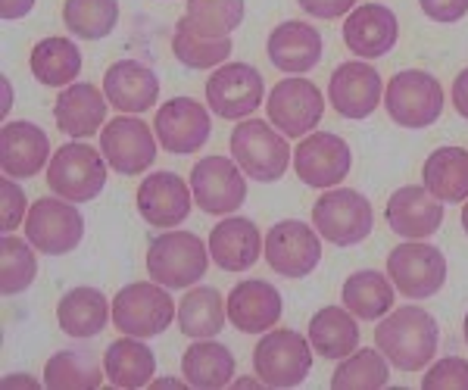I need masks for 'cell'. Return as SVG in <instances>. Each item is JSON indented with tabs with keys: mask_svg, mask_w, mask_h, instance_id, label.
Instances as JSON below:
<instances>
[{
	"mask_svg": "<svg viewBox=\"0 0 468 390\" xmlns=\"http://www.w3.org/2000/svg\"><path fill=\"white\" fill-rule=\"evenodd\" d=\"M441 328L421 306H394L375 328V347L399 372H419L434 363Z\"/></svg>",
	"mask_w": 468,
	"mask_h": 390,
	"instance_id": "cell-1",
	"label": "cell"
},
{
	"mask_svg": "<svg viewBox=\"0 0 468 390\" xmlns=\"http://www.w3.org/2000/svg\"><path fill=\"white\" fill-rule=\"evenodd\" d=\"M209 244H203L194 231H165L147 247V272L156 284L169 290L194 288L209 269Z\"/></svg>",
	"mask_w": 468,
	"mask_h": 390,
	"instance_id": "cell-2",
	"label": "cell"
},
{
	"mask_svg": "<svg viewBox=\"0 0 468 390\" xmlns=\"http://www.w3.org/2000/svg\"><path fill=\"white\" fill-rule=\"evenodd\" d=\"M231 160L253 182H278L291 166V144L266 119H240L231 132Z\"/></svg>",
	"mask_w": 468,
	"mask_h": 390,
	"instance_id": "cell-3",
	"label": "cell"
},
{
	"mask_svg": "<svg viewBox=\"0 0 468 390\" xmlns=\"http://www.w3.org/2000/svg\"><path fill=\"white\" fill-rule=\"evenodd\" d=\"M313 343L309 337L297 334L293 328L266 332L253 347V369L256 378L266 387L288 390L303 385L313 372Z\"/></svg>",
	"mask_w": 468,
	"mask_h": 390,
	"instance_id": "cell-4",
	"label": "cell"
},
{
	"mask_svg": "<svg viewBox=\"0 0 468 390\" xmlns=\"http://www.w3.org/2000/svg\"><path fill=\"white\" fill-rule=\"evenodd\" d=\"M313 228L322 235V241L335 247H356L375 228L372 204L353 187H328L313 204Z\"/></svg>",
	"mask_w": 468,
	"mask_h": 390,
	"instance_id": "cell-5",
	"label": "cell"
},
{
	"mask_svg": "<svg viewBox=\"0 0 468 390\" xmlns=\"http://www.w3.org/2000/svg\"><path fill=\"white\" fill-rule=\"evenodd\" d=\"M107 156L85 141H69L50 156L48 184L69 204H90L107 187Z\"/></svg>",
	"mask_w": 468,
	"mask_h": 390,
	"instance_id": "cell-6",
	"label": "cell"
},
{
	"mask_svg": "<svg viewBox=\"0 0 468 390\" xmlns=\"http://www.w3.org/2000/svg\"><path fill=\"white\" fill-rule=\"evenodd\" d=\"M178 319V306L172 300L169 288L156 281H134L125 284L116 297H112V325L119 334L128 337H156L163 334L172 321Z\"/></svg>",
	"mask_w": 468,
	"mask_h": 390,
	"instance_id": "cell-7",
	"label": "cell"
},
{
	"mask_svg": "<svg viewBox=\"0 0 468 390\" xmlns=\"http://www.w3.org/2000/svg\"><path fill=\"white\" fill-rule=\"evenodd\" d=\"M384 107L399 129H428L443 116V85L425 69H403L384 88Z\"/></svg>",
	"mask_w": 468,
	"mask_h": 390,
	"instance_id": "cell-8",
	"label": "cell"
},
{
	"mask_svg": "<svg viewBox=\"0 0 468 390\" xmlns=\"http://www.w3.org/2000/svg\"><path fill=\"white\" fill-rule=\"evenodd\" d=\"M388 279L397 294L410 300H428L441 294L447 284V259L443 250L428 241H403L388 257Z\"/></svg>",
	"mask_w": 468,
	"mask_h": 390,
	"instance_id": "cell-9",
	"label": "cell"
},
{
	"mask_svg": "<svg viewBox=\"0 0 468 390\" xmlns=\"http://www.w3.org/2000/svg\"><path fill=\"white\" fill-rule=\"evenodd\" d=\"M26 237L44 257H66L85 237V216L63 197H41L28 206Z\"/></svg>",
	"mask_w": 468,
	"mask_h": 390,
	"instance_id": "cell-10",
	"label": "cell"
},
{
	"mask_svg": "<svg viewBox=\"0 0 468 390\" xmlns=\"http://www.w3.org/2000/svg\"><path fill=\"white\" fill-rule=\"evenodd\" d=\"M266 112L269 122L284 138H306V134L319 129L324 116V97L315 81L303 79V75H291L269 91Z\"/></svg>",
	"mask_w": 468,
	"mask_h": 390,
	"instance_id": "cell-11",
	"label": "cell"
},
{
	"mask_svg": "<svg viewBox=\"0 0 468 390\" xmlns=\"http://www.w3.org/2000/svg\"><path fill=\"white\" fill-rule=\"evenodd\" d=\"M262 257L282 279H306L322 262V235L300 219H284L269 228Z\"/></svg>",
	"mask_w": 468,
	"mask_h": 390,
	"instance_id": "cell-12",
	"label": "cell"
},
{
	"mask_svg": "<svg viewBox=\"0 0 468 390\" xmlns=\"http://www.w3.org/2000/svg\"><path fill=\"white\" fill-rule=\"evenodd\" d=\"M266 100V81L250 63H222L207 81V103L218 119H240L253 116Z\"/></svg>",
	"mask_w": 468,
	"mask_h": 390,
	"instance_id": "cell-13",
	"label": "cell"
},
{
	"mask_svg": "<svg viewBox=\"0 0 468 390\" xmlns=\"http://www.w3.org/2000/svg\"><path fill=\"white\" fill-rule=\"evenodd\" d=\"M353 169L350 144L335 132H313L293 150V172L306 187L328 191L344 184V178Z\"/></svg>",
	"mask_w": 468,
	"mask_h": 390,
	"instance_id": "cell-14",
	"label": "cell"
},
{
	"mask_svg": "<svg viewBox=\"0 0 468 390\" xmlns=\"http://www.w3.org/2000/svg\"><path fill=\"white\" fill-rule=\"evenodd\" d=\"M194 204L209 216H234L247 200L244 169L229 156H207L191 169Z\"/></svg>",
	"mask_w": 468,
	"mask_h": 390,
	"instance_id": "cell-15",
	"label": "cell"
},
{
	"mask_svg": "<svg viewBox=\"0 0 468 390\" xmlns=\"http://www.w3.org/2000/svg\"><path fill=\"white\" fill-rule=\"evenodd\" d=\"M101 153L119 175H141L156 160V132L138 116H116L101 132Z\"/></svg>",
	"mask_w": 468,
	"mask_h": 390,
	"instance_id": "cell-16",
	"label": "cell"
},
{
	"mask_svg": "<svg viewBox=\"0 0 468 390\" xmlns=\"http://www.w3.org/2000/svg\"><path fill=\"white\" fill-rule=\"evenodd\" d=\"M156 141L176 156L197 153L213 134V119L209 110L197 103L194 97H172L156 110L154 119Z\"/></svg>",
	"mask_w": 468,
	"mask_h": 390,
	"instance_id": "cell-17",
	"label": "cell"
},
{
	"mask_svg": "<svg viewBox=\"0 0 468 390\" xmlns=\"http://www.w3.org/2000/svg\"><path fill=\"white\" fill-rule=\"evenodd\" d=\"M384 97V81L366 59H350L331 72L328 100L344 119H368Z\"/></svg>",
	"mask_w": 468,
	"mask_h": 390,
	"instance_id": "cell-18",
	"label": "cell"
},
{
	"mask_svg": "<svg viewBox=\"0 0 468 390\" xmlns=\"http://www.w3.org/2000/svg\"><path fill=\"white\" fill-rule=\"evenodd\" d=\"M194 191L176 172H150L138 187V213L154 228H176L191 216Z\"/></svg>",
	"mask_w": 468,
	"mask_h": 390,
	"instance_id": "cell-19",
	"label": "cell"
},
{
	"mask_svg": "<svg viewBox=\"0 0 468 390\" xmlns=\"http://www.w3.org/2000/svg\"><path fill=\"white\" fill-rule=\"evenodd\" d=\"M384 216L394 235L406 241H428L443 225V204L425 184H406L390 194Z\"/></svg>",
	"mask_w": 468,
	"mask_h": 390,
	"instance_id": "cell-20",
	"label": "cell"
},
{
	"mask_svg": "<svg viewBox=\"0 0 468 390\" xmlns=\"http://www.w3.org/2000/svg\"><path fill=\"white\" fill-rule=\"evenodd\" d=\"M399 22L384 4H362L344 19V44L359 59H381L397 47Z\"/></svg>",
	"mask_w": 468,
	"mask_h": 390,
	"instance_id": "cell-21",
	"label": "cell"
},
{
	"mask_svg": "<svg viewBox=\"0 0 468 390\" xmlns=\"http://www.w3.org/2000/svg\"><path fill=\"white\" fill-rule=\"evenodd\" d=\"M225 306H229V321L244 334L271 332L284 312V300L278 294V288L262 279H247L234 284Z\"/></svg>",
	"mask_w": 468,
	"mask_h": 390,
	"instance_id": "cell-22",
	"label": "cell"
},
{
	"mask_svg": "<svg viewBox=\"0 0 468 390\" xmlns=\"http://www.w3.org/2000/svg\"><path fill=\"white\" fill-rule=\"evenodd\" d=\"M50 166V138L35 122H6L0 132V169L10 178H35Z\"/></svg>",
	"mask_w": 468,
	"mask_h": 390,
	"instance_id": "cell-23",
	"label": "cell"
},
{
	"mask_svg": "<svg viewBox=\"0 0 468 390\" xmlns=\"http://www.w3.org/2000/svg\"><path fill=\"white\" fill-rule=\"evenodd\" d=\"M107 107H110V100L101 88L88 85V81H75V85L63 88V91L57 94V103H54L57 129L75 141L94 138V134L103 132V125H107Z\"/></svg>",
	"mask_w": 468,
	"mask_h": 390,
	"instance_id": "cell-24",
	"label": "cell"
},
{
	"mask_svg": "<svg viewBox=\"0 0 468 390\" xmlns=\"http://www.w3.org/2000/svg\"><path fill=\"white\" fill-rule=\"evenodd\" d=\"M103 94H107L110 107L128 116H138L160 100V79L150 66L138 59H119L103 72Z\"/></svg>",
	"mask_w": 468,
	"mask_h": 390,
	"instance_id": "cell-25",
	"label": "cell"
},
{
	"mask_svg": "<svg viewBox=\"0 0 468 390\" xmlns=\"http://www.w3.org/2000/svg\"><path fill=\"white\" fill-rule=\"evenodd\" d=\"M266 237L260 235L253 219L244 216H225L222 222L209 231V257L225 272H247L262 257Z\"/></svg>",
	"mask_w": 468,
	"mask_h": 390,
	"instance_id": "cell-26",
	"label": "cell"
},
{
	"mask_svg": "<svg viewBox=\"0 0 468 390\" xmlns=\"http://www.w3.org/2000/svg\"><path fill=\"white\" fill-rule=\"evenodd\" d=\"M266 54L271 66L288 75H303L315 69L322 59V35L315 26L300 19H288L269 32Z\"/></svg>",
	"mask_w": 468,
	"mask_h": 390,
	"instance_id": "cell-27",
	"label": "cell"
},
{
	"mask_svg": "<svg viewBox=\"0 0 468 390\" xmlns=\"http://www.w3.org/2000/svg\"><path fill=\"white\" fill-rule=\"evenodd\" d=\"M110 319H112V303L97 288H72L57 303L59 332L75 337V341L97 337L107 328Z\"/></svg>",
	"mask_w": 468,
	"mask_h": 390,
	"instance_id": "cell-28",
	"label": "cell"
},
{
	"mask_svg": "<svg viewBox=\"0 0 468 390\" xmlns=\"http://www.w3.org/2000/svg\"><path fill=\"white\" fill-rule=\"evenodd\" d=\"M103 372L107 381L122 390H138L150 387L156 374V356L154 350L144 343V337H122V341H112L103 350Z\"/></svg>",
	"mask_w": 468,
	"mask_h": 390,
	"instance_id": "cell-29",
	"label": "cell"
},
{
	"mask_svg": "<svg viewBox=\"0 0 468 390\" xmlns=\"http://www.w3.org/2000/svg\"><path fill=\"white\" fill-rule=\"evenodd\" d=\"M309 343L322 359H346L353 350H359V325L346 306H322L309 319Z\"/></svg>",
	"mask_w": 468,
	"mask_h": 390,
	"instance_id": "cell-30",
	"label": "cell"
},
{
	"mask_svg": "<svg viewBox=\"0 0 468 390\" xmlns=\"http://www.w3.org/2000/svg\"><path fill=\"white\" fill-rule=\"evenodd\" d=\"M181 378L187 387L197 390H218L229 387L234 381V356L225 343L203 337V341L191 343L181 356Z\"/></svg>",
	"mask_w": 468,
	"mask_h": 390,
	"instance_id": "cell-31",
	"label": "cell"
},
{
	"mask_svg": "<svg viewBox=\"0 0 468 390\" xmlns=\"http://www.w3.org/2000/svg\"><path fill=\"white\" fill-rule=\"evenodd\" d=\"M421 184L441 204H465L468 200V150L437 147L421 166Z\"/></svg>",
	"mask_w": 468,
	"mask_h": 390,
	"instance_id": "cell-32",
	"label": "cell"
},
{
	"mask_svg": "<svg viewBox=\"0 0 468 390\" xmlns=\"http://www.w3.org/2000/svg\"><path fill=\"white\" fill-rule=\"evenodd\" d=\"M394 281L384 272H375V269H359L341 288L344 306L362 321H378L388 316L394 310Z\"/></svg>",
	"mask_w": 468,
	"mask_h": 390,
	"instance_id": "cell-33",
	"label": "cell"
},
{
	"mask_svg": "<svg viewBox=\"0 0 468 390\" xmlns=\"http://www.w3.org/2000/svg\"><path fill=\"white\" fill-rule=\"evenodd\" d=\"M28 66L44 88H69L81 72V50L69 37H44L32 47Z\"/></svg>",
	"mask_w": 468,
	"mask_h": 390,
	"instance_id": "cell-34",
	"label": "cell"
},
{
	"mask_svg": "<svg viewBox=\"0 0 468 390\" xmlns=\"http://www.w3.org/2000/svg\"><path fill=\"white\" fill-rule=\"evenodd\" d=\"M225 321H229V306H225L218 288H194L181 297L178 303V328L185 337L203 341V337H216L222 334Z\"/></svg>",
	"mask_w": 468,
	"mask_h": 390,
	"instance_id": "cell-35",
	"label": "cell"
},
{
	"mask_svg": "<svg viewBox=\"0 0 468 390\" xmlns=\"http://www.w3.org/2000/svg\"><path fill=\"white\" fill-rule=\"evenodd\" d=\"M103 378L107 372L88 350H59L44 365V387L48 390H97Z\"/></svg>",
	"mask_w": 468,
	"mask_h": 390,
	"instance_id": "cell-36",
	"label": "cell"
},
{
	"mask_svg": "<svg viewBox=\"0 0 468 390\" xmlns=\"http://www.w3.org/2000/svg\"><path fill=\"white\" fill-rule=\"evenodd\" d=\"M231 37H209L191 26V19L181 16L172 35V54L187 69H218L231 57Z\"/></svg>",
	"mask_w": 468,
	"mask_h": 390,
	"instance_id": "cell-37",
	"label": "cell"
},
{
	"mask_svg": "<svg viewBox=\"0 0 468 390\" xmlns=\"http://www.w3.org/2000/svg\"><path fill=\"white\" fill-rule=\"evenodd\" d=\"M63 26L81 41H103L119 26V0H66Z\"/></svg>",
	"mask_w": 468,
	"mask_h": 390,
	"instance_id": "cell-38",
	"label": "cell"
},
{
	"mask_svg": "<svg viewBox=\"0 0 468 390\" xmlns=\"http://www.w3.org/2000/svg\"><path fill=\"white\" fill-rule=\"evenodd\" d=\"M390 381V363L381 350H353L331 374L335 390H381Z\"/></svg>",
	"mask_w": 468,
	"mask_h": 390,
	"instance_id": "cell-39",
	"label": "cell"
},
{
	"mask_svg": "<svg viewBox=\"0 0 468 390\" xmlns=\"http://www.w3.org/2000/svg\"><path fill=\"white\" fill-rule=\"evenodd\" d=\"M37 279V257L32 241H19L13 235L0 237V290L6 297L22 294Z\"/></svg>",
	"mask_w": 468,
	"mask_h": 390,
	"instance_id": "cell-40",
	"label": "cell"
},
{
	"mask_svg": "<svg viewBox=\"0 0 468 390\" xmlns=\"http://www.w3.org/2000/svg\"><path fill=\"white\" fill-rule=\"evenodd\" d=\"M187 19L209 37H229L247 16V0H187Z\"/></svg>",
	"mask_w": 468,
	"mask_h": 390,
	"instance_id": "cell-41",
	"label": "cell"
},
{
	"mask_svg": "<svg viewBox=\"0 0 468 390\" xmlns=\"http://www.w3.org/2000/svg\"><path fill=\"white\" fill-rule=\"evenodd\" d=\"M421 390H468V359L443 356L421 378Z\"/></svg>",
	"mask_w": 468,
	"mask_h": 390,
	"instance_id": "cell-42",
	"label": "cell"
},
{
	"mask_svg": "<svg viewBox=\"0 0 468 390\" xmlns=\"http://www.w3.org/2000/svg\"><path fill=\"white\" fill-rule=\"evenodd\" d=\"M28 216V200H26V191L19 187L16 178L6 175L0 182V228L4 235L19 228V222H26Z\"/></svg>",
	"mask_w": 468,
	"mask_h": 390,
	"instance_id": "cell-43",
	"label": "cell"
},
{
	"mask_svg": "<svg viewBox=\"0 0 468 390\" xmlns=\"http://www.w3.org/2000/svg\"><path fill=\"white\" fill-rule=\"evenodd\" d=\"M421 13H425L431 22H459L468 16V0H419Z\"/></svg>",
	"mask_w": 468,
	"mask_h": 390,
	"instance_id": "cell-44",
	"label": "cell"
},
{
	"mask_svg": "<svg viewBox=\"0 0 468 390\" xmlns=\"http://www.w3.org/2000/svg\"><path fill=\"white\" fill-rule=\"evenodd\" d=\"M297 4H300V10L315 19H341V16H350L356 0H297Z\"/></svg>",
	"mask_w": 468,
	"mask_h": 390,
	"instance_id": "cell-45",
	"label": "cell"
},
{
	"mask_svg": "<svg viewBox=\"0 0 468 390\" xmlns=\"http://www.w3.org/2000/svg\"><path fill=\"white\" fill-rule=\"evenodd\" d=\"M452 107L463 119H468V69H463L452 81Z\"/></svg>",
	"mask_w": 468,
	"mask_h": 390,
	"instance_id": "cell-46",
	"label": "cell"
},
{
	"mask_svg": "<svg viewBox=\"0 0 468 390\" xmlns=\"http://www.w3.org/2000/svg\"><path fill=\"white\" fill-rule=\"evenodd\" d=\"M35 4L37 0H0V13L4 19H22L35 10Z\"/></svg>",
	"mask_w": 468,
	"mask_h": 390,
	"instance_id": "cell-47",
	"label": "cell"
},
{
	"mask_svg": "<svg viewBox=\"0 0 468 390\" xmlns=\"http://www.w3.org/2000/svg\"><path fill=\"white\" fill-rule=\"evenodd\" d=\"M4 387L13 390V387H32V390H41L44 385L37 378H32V374H6L4 378Z\"/></svg>",
	"mask_w": 468,
	"mask_h": 390,
	"instance_id": "cell-48",
	"label": "cell"
},
{
	"mask_svg": "<svg viewBox=\"0 0 468 390\" xmlns=\"http://www.w3.org/2000/svg\"><path fill=\"white\" fill-rule=\"evenodd\" d=\"M187 385V381L185 378H154V381H150V387H154V390H165V387H185Z\"/></svg>",
	"mask_w": 468,
	"mask_h": 390,
	"instance_id": "cell-49",
	"label": "cell"
},
{
	"mask_svg": "<svg viewBox=\"0 0 468 390\" xmlns=\"http://www.w3.org/2000/svg\"><path fill=\"white\" fill-rule=\"evenodd\" d=\"M0 85H4V110H0V112L6 116L10 107H13V85H10V79H6V75H4V81H0Z\"/></svg>",
	"mask_w": 468,
	"mask_h": 390,
	"instance_id": "cell-50",
	"label": "cell"
},
{
	"mask_svg": "<svg viewBox=\"0 0 468 390\" xmlns=\"http://www.w3.org/2000/svg\"><path fill=\"white\" fill-rule=\"evenodd\" d=\"M231 387L234 390H250V387H266L260 378H238V381H231Z\"/></svg>",
	"mask_w": 468,
	"mask_h": 390,
	"instance_id": "cell-51",
	"label": "cell"
},
{
	"mask_svg": "<svg viewBox=\"0 0 468 390\" xmlns=\"http://www.w3.org/2000/svg\"><path fill=\"white\" fill-rule=\"evenodd\" d=\"M463 228H465V235H468V204L463 206Z\"/></svg>",
	"mask_w": 468,
	"mask_h": 390,
	"instance_id": "cell-52",
	"label": "cell"
},
{
	"mask_svg": "<svg viewBox=\"0 0 468 390\" xmlns=\"http://www.w3.org/2000/svg\"><path fill=\"white\" fill-rule=\"evenodd\" d=\"M463 332H465V343H468V312H465V321H463Z\"/></svg>",
	"mask_w": 468,
	"mask_h": 390,
	"instance_id": "cell-53",
	"label": "cell"
}]
</instances>
